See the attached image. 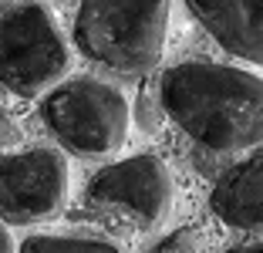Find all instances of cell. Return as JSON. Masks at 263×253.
Here are the masks:
<instances>
[{"label":"cell","mask_w":263,"mask_h":253,"mask_svg":"<svg viewBox=\"0 0 263 253\" xmlns=\"http://www.w3.org/2000/svg\"><path fill=\"white\" fill-rule=\"evenodd\" d=\"M162 112L219 155L263 149V78L209 61L176 64L159 81Z\"/></svg>","instance_id":"obj_1"},{"label":"cell","mask_w":263,"mask_h":253,"mask_svg":"<svg viewBox=\"0 0 263 253\" xmlns=\"http://www.w3.org/2000/svg\"><path fill=\"white\" fill-rule=\"evenodd\" d=\"M169 14V4H81L74 14V47L118 75H148L162 61Z\"/></svg>","instance_id":"obj_2"},{"label":"cell","mask_w":263,"mask_h":253,"mask_svg":"<svg viewBox=\"0 0 263 253\" xmlns=\"http://www.w3.org/2000/svg\"><path fill=\"white\" fill-rule=\"evenodd\" d=\"M41 118L68 152L81 159L115 155L128 138L132 105L115 84L68 78L41 101Z\"/></svg>","instance_id":"obj_3"},{"label":"cell","mask_w":263,"mask_h":253,"mask_svg":"<svg viewBox=\"0 0 263 253\" xmlns=\"http://www.w3.org/2000/svg\"><path fill=\"white\" fill-rule=\"evenodd\" d=\"M71 71V47L51 7L10 4L0 10V88L17 98L51 95Z\"/></svg>","instance_id":"obj_4"},{"label":"cell","mask_w":263,"mask_h":253,"mask_svg":"<svg viewBox=\"0 0 263 253\" xmlns=\"http://www.w3.org/2000/svg\"><path fill=\"white\" fill-rule=\"evenodd\" d=\"M71 169L58 149L0 152V223L31 226L58 216L68 203Z\"/></svg>","instance_id":"obj_5"},{"label":"cell","mask_w":263,"mask_h":253,"mask_svg":"<svg viewBox=\"0 0 263 253\" xmlns=\"http://www.w3.org/2000/svg\"><path fill=\"white\" fill-rule=\"evenodd\" d=\"M172 200H176V186L165 162L159 155H128L122 162H111L101 172H95L88 183V203L101 209H115L118 216L139 226L152 230L169 216Z\"/></svg>","instance_id":"obj_6"},{"label":"cell","mask_w":263,"mask_h":253,"mask_svg":"<svg viewBox=\"0 0 263 253\" xmlns=\"http://www.w3.org/2000/svg\"><path fill=\"white\" fill-rule=\"evenodd\" d=\"M189 14L223 51L263 68V0H216V4L196 0L189 4Z\"/></svg>","instance_id":"obj_7"},{"label":"cell","mask_w":263,"mask_h":253,"mask_svg":"<svg viewBox=\"0 0 263 253\" xmlns=\"http://www.w3.org/2000/svg\"><path fill=\"white\" fill-rule=\"evenodd\" d=\"M209 209L240 233H263V149L236 162L209 192Z\"/></svg>","instance_id":"obj_8"},{"label":"cell","mask_w":263,"mask_h":253,"mask_svg":"<svg viewBox=\"0 0 263 253\" xmlns=\"http://www.w3.org/2000/svg\"><path fill=\"white\" fill-rule=\"evenodd\" d=\"M17 253H122L108 240H88V237H54V233H37L27 237Z\"/></svg>","instance_id":"obj_9"},{"label":"cell","mask_w":263,"mask_h":253,"mask_svg":"<svg viewBox=\"0 0 263 253\" xmlns=\"http://www.w3.org/2000/svg\"><path fill=\"white\" fill-rule=\"evenodd\" d=\"M145 253H199V243H196L193 230H176V233H169V237H162Z\"/></svg>","instance_id":"obj_10"},{"label":"cell","mask_w":263,"mask_h":253,"mask_svg":"<svg viewBox=\"0 0 263 253\" xmlns=\"http://www.w3.org/2000/svg\"><path fill=\"white\" fill-rule=\"evenodd\" d=\"M159 115H165L162 105H155L152 95L142 92V95H139V125H142L145 132H155V125H159Z\"/></svg>","instance_id":"obj_11"},{"label":"cell","mask_w":263,"mask_h":253,"mask_svg":"<svg viewBox=\"0 0 263 253\" xmlns=\"http://www.w3.org/2000/svg\"><path fill=\"white\" fill-rule=\"evenodd\" d=\"M21 142V129H17V122L10 118V112L4 105H0V152H7L10 146H17Z\"/></svg>","instance_id":"obj_12"},{"label":"cell","mask_w":263,"mask_h":253,"mask_svg":"<svg viewBox=\"0 0 263 253\" xmlns=\"http://www.w3.org/2000/svg\"><path fill=\"white\" fill-rule=\"evenodd\" d=\"M0 253H17L14 240H10V230H7V223H0Z\"/></svg>","instance_id":"obj_13"},{"label":"cell","mask_w":263,"mask_h":253,"mask_svg":"<svg viewBox=\"0 0 263 253\" xmlns=\"http://www.w3.org/2000/svg\"><path fill=\"white\" fill-rule=\"evenodd\" d=\"M226 253H263V243H240V246H230Z\"/></svg>","instance_id":"obj_14"}]
</instances>
